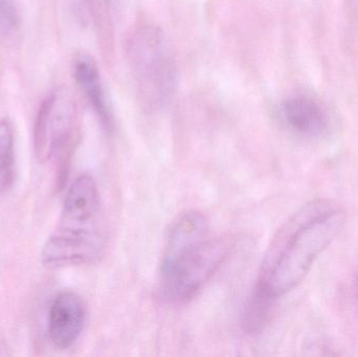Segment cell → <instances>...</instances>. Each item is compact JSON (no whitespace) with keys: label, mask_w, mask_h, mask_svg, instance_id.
Masks as SVG:
<instances>
[{"label":"cell","mask_w":358,"mask_h":357,"mask_svg":"<svg viewBox=\"0 0 358 357\" xmlns=\"http://www.w3.org/2000/svg\"><path fill=\"white\" fill-rule=\"evenodd\" d=\"M20 27V16L15 0H0V39L14 35Z\"/></svg>","instance_id":"cell-11"},{"label":"cell","mask_w":358,"mask_h":357,"mask_svg":"<svg viewBox=\"0 0 358 357\" xmlns=\"http://www.w3.org/2000/svg\"><path fill=\"white\" fill-rule=\"evenodd\" d=\"M275 301V299L265 295L262 291L255 289L244 314V325L248 331L255 333L262 328Z\"/></svg>","instance_id":"cell-10"},{"label":"cell","mask_w":358,"mask_h":357,"mask_svg":"<svg viewBox=\"0 0 358 357\" xmlns=\"http://www.w3.org/2000/svg\"><path fill=\"white\" fill-rule=\"evenodd\" d=\"M86 308L83 300L73 291H62L52 300L48 309V337L58 350L75 345L84 329Z\"/></svg>","instance_id":"cell-6"},{"label":"cell","mask_w":358,"mask_h":357,"mask_svg":"<svg viewBox=\"0 0 358 357\" xmlns=\"http://www.w3.org/2000/svg\"><path fill=\"white\" fill-rule=\"evenodd\" d=\"M231 249L224 237H212L208 219L198 211L181 213L168 232L161 265L166 299L183 303L193 299L220 268Z\"/></svg>","instance_id":"cell-2"},{"label":"cell","mask_w":358,"mask_h":357,"mask_svg":"<svg viewBox=\"0 0 358 357\" xmlns=\"http://www.w3.org/2000/svg\"><path fill=\"white\" fill-rule=\"evenodd\" d=\"M107 235L98 184L92 176H78L67 190L57 230L40 254L48 270L84 265L100 259Z\"/></svg>","instance_id":"cell-3"},{"label":"cell","mask_w":358,"mask_h":357,"mask_svg":"<svg viewBox=\"0 0 358 357\" xmlns=\"http://www.w3.org/2000/svg\"><path fill=\"white\" fill-rule=\"evenodd\" d=\"M15 172L14 131L6 119H0V187L13 182Z\"/></svg>","instance_id":"cell-9"},{"label":"cell","mask_w":358,"mask_h":357,"mask_svg":"<svg viewBox=\"0 0 358 357\" xmlns=\"http://www.w3.org/2000/svg\"><path fill=\"white\" fill-rule=\"evenodd\" d=\"M345 224L346 213L330 199H315L301 207L271 240L256 289L275 300L296 289Z\"/></svg>","instance_id":"cell-1"},{"label":"cell","mask_w":358,"mask_h":357,"mask_svg":"<svg viewBox=\"0 0 358 357\" xmlns=\"http://www.w3.org/2000/svg\"><path fill=\"white\" fill-rule=\"evenodd\" d=\"M279 117L286 130L304 140H315L325 133L327 117L321 106L304 96H290L281 103Z\"/></svg>","instance_id":"cell-7"},{"label":"cell","mask_w":358,"mask_h":357,"mask_svg":"<svg viewBox=\"0 0 358 357\" xmlns=\"http://www.w3.org/2000/svg\"><path fill=\"white\" fill-rule=\"evenodd\" d=\"M79 133L77 104L69 92L57 90L42 103L34 126L36 159L46 163L59 155L69 154Z\"/></svg>","instance_id":"cell-5"},{"label":"cell","mask_w":358,"mask_h":357,"mask_svg":"<svg viewBox=\"0 0 358 357\" xmlns=\"http://www.w3.org/2000/svg\"><path fill=\"white\" fill-rule=\"evenodd\" d=\"M71 67L82 94L92 105L105 129L110 131L113 124V110L96 60L86 52H79L73 57Z\"/></svg>","instance_id":"cell-8"},{"label":"cell","mask_w":358,"mask_h":357,"mask_svg":"<svg viewBox=\"0 0 358 357\" xmlns=\"http://www.w3.org/2000/svg\"><path fill=\"white\" fill-rule=\"evenodd\" d=\"M126 54L141 104L150 110L167 105L178 89V66L166 34L155 25L138 27L126 42Z\"/></svg>","instance_id":"cell-4"}]
</instances>
